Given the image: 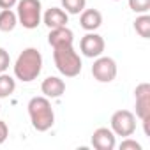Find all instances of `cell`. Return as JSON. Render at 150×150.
<instances>
[{"label":"cell","mask_w":150,"mask_h":150,"mask_svg":"<svg viewBox=\"0 0 150 150\" xmlns=\"http://www.w3.org/2000/svg\"><path fill=\"white\" fill-rule=\"evenodd\" d=\"M42 23L48 28H58V27H67L69 23V14L62 7H50L42 14Z\"/></svg>","instance_id":"obj_12"},{"label":"cell","mask_w":150,"mask_h":150,"mask_svg":"<svg viewBox=\"0 0 150 150\" xmlns=\"http://www.w3.org/2000/svg\"><path fill=\"white\" fill-rule=\"evenodd\" d=\"M41 92H42V96L48 97V99H58V97H62L64 92H65V83H64V80L58 78V76H48V78L42 80V83H41Z\"/></svg>","instance_id":"obj_10"},{"label":"cell","mask_w":150,"mask_h":150,"mask_svg":"<svg viewBox=\"0 0 150 150\" xmlns=\"http://www.w3.org/2000/svg\"><path fill=\"white\" fill-rule=\"evenodd\" d=\"M131 11H134L136 14H145L150 11V0H127Z\"/></svg>","instance_id":"obj_18"},{"label":"cell","mask_w":150,"mask_h":150,"mask_svg":"<svg viewBox=\"0 0 150 150\" xmlns=\"http://www.w3.org/2000/svg\"><path fill=\"white\" fill-rule=\"evenodd\" d=\"M60 4L67 14H80L87 7V0H60Z\"/></svg>","instance_id":"obj_17"},{"label":"cell","mask_w":150,"mask_h":150,"mask_svg":"<svg viewBox=\"0 0 150 150\" xmlns=\"http://www.w3.org/2000/svg\"><path fill=\"white\" fill-rule=\"evenodd\" d=\"M80 25L87 32H96L103 25V14L97 9H83L80 13Z\"/></svg>","instance_id":"obj_13"},{"label":"cell","mask_w":150,"mask_h":150,"mask_svg":"<svg viewBox=\"0 0 150 150\" xmlns=\"http://www.w3.org/2000/svg\"><path fill=\"white\" fill-rule=\"evenodd\" d=\"M16 16H18V23L23 28H27V30L37 28L42 21V4H41V0H18Z\"/></svg>","instance_id":"obj_4"},{"label":"cell","mask_w":150,"mask_h":150,"mask_svg":"<svg viewBox=\"0 0 150 150\" xmlns=\"http://www.w3.org/2000/svg\"><path fill=\"white\" fill-rule=\"evenodd\" d=\"M11 65V57H9V51L6 48H0V74L6 72Z\"/></svg>","instance_id":"obj_20"},{"label":"cell","mask_w":150,"mask_h":150,"mask_svg":"<svg viewBox=\"0 0 150 150\" xmlns=\"http://www.w3.org/2000/svg\"><path fill=\"white\" fill-rule=\"evenodd\" d=\"M14 90H16V78L2 72L0 74V99L11 97L14 94Z\"/></svg>","instance_id":"obj_15"},{"label":"cell","mask_w":150,"mask_h":150,"mask_svg":"<svg viewBox=\"0 0 150 150\" xmlns=\"http://www.w3.org/2000/svg\"><path fill=\"white\" fill-rule=\"evenodd\" d=\"M118 148H120V150H141V145H139L136 139H132L131 136H127V138H124V139L120 141Z\"/></svg>","instance_id":"obj_19"},{"label":"cell","mask_w":150,"mask_h":150,"mask_svg":"<svg viewBox=\"0 0 150 150\" xmlns=\"http://www.w3.org/2000/svg\"><path fill=\"white\" fill-rule=\"evenodd\" d=\"M48 42L51 48H60V46H71L74 42V34L67 27H58V28H50L48 34Z\"/></svg>","instance_id":"obj_11"},{"label":"cell","mask_w":150,"mask_h":150,"mask_svg":"<svg viewBox=\"0 0 150 150\" xmlns=\"http://www.w3.org/2000/svg\"><path fill=\"white\" fill-rule=\"evenodd\" d=\"M0 111H2V106H0Z\"/></svg>","instance_id":"obj_24"},{"label":"cell","mask_w":150,"mask_h":150,"mask_svg":"<svg viewBox=\"0 0 150 150\" xmlns=\"http://www.w3.org/2000/svg\"><path fill=\"white\" fill-rule=\"evenodd\" d=\"M106 42L103 39V35L96 34V32H87L81 41H80V51L83 53V57L87 58H97L104 53Z\"/></svg>","instance_id":"obj_8"},{"label":"cell","mask_w":150,"mask_h":150,"mask_svg":"<svg viewBox=\"0 0 150 150\" xmlns=\"http://www.w3.org/2000/svg\"><path fill=\"white\" fill-rule=\"evenodd\" d=\"M117 72H118V67H117V62L111 57H103L101 55L94 60L92 76L99 83H111L117 78Z\"/></svg>","instance_id":"obj_7"},{"label":"cell","mask_w":150,"mask_h":150,"mask_svg":"<svg viewBox=\"0 0 150 150\" xmlns=\"http://www.w3.org/2000/svg\"><path fill=\"white\" fill-rule=\"evenodd\" d=\"M113 2H118V0H113Z\"/></svg>","instance_id":"obj_23"},{"label":"cell","mask_w":150,"mask_h":150,"mask_svg":"<svg viewBox=\"0 0 150 150\" xmlns=\"http://www.w3.org/2000/svg\"><path fill=\"white\" fill-rule=\"evenodd\" d=\"M13 69H14V78L23 81V83H30V81L37 80V76L42 71V55H41V51L37 48H25L18 55Z\"/></svg>","instance_id":"obj_1"},{"label":"cell","mask_w":150,"mask_h":150,"mask_svg":"<svg viewBox=\"0 0 150 150\" xmlns=\"http://www.w3.org/2000/svg\"><path fill=\"white\" fill-rule=\"evenodd\" d=\"M18 25V16L13 9H2L0 11V32H13Z\"/></svg>","instance_id":"obj_14"},{"label":"cell","mask_w":150,"mask_h":150,"mask_svg":"<svg viewBox=\"0 0 150 150\" xmlns=\"http://www.w3.org/2000/svg\"><path fill=\"white\" fill-rule=\"evenodd\" d=\"M28 117L32 122V127L39 132H46L55 124V111L51 108V103L44 96H35L28 101Z\"/></svg>","instance_id":"obj_2"},{"label":"cell","mask_w":150,"mask_h":150,"mask_svg":"<svg viewBox=\"0 0 150 150\" xmlns=\"http://www.w3.org/2000/svg\"><path fill=\"white\" fill-rule=\"evenodd\" d=\"M110 129L115 132V136H132L136 131V115L129 110H117L111 115L110 120Z\"/></svg>","instance_id":"obj_6"},{"label":"cell","mask_w":150,"mask_h":150,"mask_svg":"<svg viewBox=\"0 0 150 150\" xmlns=\"http://www.w3.org/2000/svg\"><path fill=\"white\" fill-rule=\"evenodd\" d=\"M53 62H55V67L58 69V72L65 78L78 76L81 72V67H83V62L72 44L53 48Z\"/></svg>","instance_id":"obj_3"},{"label":"cell","mask_w":150,"mask_h":150,"mask_svg":"<svg viewBox=\"0 0 150 150\" xmlns=\"http://www.w3.org/2000/svg\"><path fill=\"white\" fill-rule=\"evenodd\" d=\"M134 30L139 37L143 39H150V16L145 13V14H139L136 20H134Z\"/></svg>","instance_id":"obj_16"},{"label":"cell","mask_w":150,"mask_h":150,"mask_svg":"<svg viewBox=\"0 0 150 150\" xmlns=\"http://www.w3.org/2000/svg\"><path fill=\"white\" fill-rule=\"evenodd\" d=\"M115 132L110 127H99L94 131L92 134V146L96 150H113L117 146V139H115Z\"/></svg>","instance_id":"obj_9"},{"label":"cell","mask_w":150,"mask_h":150,"mask_svg":"<svg viewBox=\"0 0 150 150\" xmlns=\"http://www.w3.org/2000/svg\"><path fill=\"white\" fill-rule=\"evenodd\" d=\"M18 4V0H0V9H13Z\"/></svg>","instance_id":"obj_22"},{"label":"cell","mask_w":150,"mask_h":150,"mask_svg":"<svg viewBox=\"0 0 150 150\" xmlns=\"http://www.w3.org/2000/svg\"><path fill=\"white\" fill-rule=\"evenodd\" d=\"M7 136H9V127H7V124L4 120H0V145L6 143Z\"/></svg>","instance_id":"obj_21"},{"label":"cell","mask_w":150,"mask_h":150,"mask_svg":"<svg viewBox=\"0 0 150 150\" xmlns=\"http://www.w3.org/2000/svg\"><path fill=\"white\" fill-rule=\"evenodd\" d=\"M134 103H136V117L143 122L145 134L150 136L148 122H150V85L139 83L134 88Z\"/></svg>","instance_id":"obj_5"}]
</instances>
